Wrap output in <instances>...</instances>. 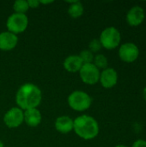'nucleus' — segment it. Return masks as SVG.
I'll use <instances>...</instances> for the list:
<instances>
[{
  "label": "nucleus",
  "mask_w": 146,
  "mask_h": 147,
  "mask_svg": "<svg viewBox=\"0 0 146 147\" xmlns=\"http://www.w3.org/2000/svg\"><path fill=\"white\" fill-rule=\"evenodd\" d=\"M80 78L84 84H96L100 79V70L93 64H83L79 71Z\"/></svg>",
  "instance_id": "nucleus-6"
},
{
  "label": "nucleus",
  "mask_w": 146,
  "mask_h": 147,
  "mask_svg": "<svg viewBox=\"0 0 146 147\" xmlns=\"http://www.w3.org/2000/svg\"><path fill=\"white\" fill-rule=\"evenodd\" d=\"M0 147H3V144L1 140H0Z\"/></svg>",
  "instance_id": "nucleus-24"
},
{
  "label": "nucleus",
  "mask_w": 146,
  "mask_h": 147,
  "mask_svg": "<svg viewBox=\"0 0 146 147\" xmlns=\"http://www.w3.org/2000/svg\"><path fill=\"white\" fill-rule=\"evenodd\" d=\"M102 47V44L98 39H93L89 44V48L91 53H97L101 50Z\"/></svg>",
  "instance_id": "nucleus-19"
},
{
  "label": "nucleus",
  "mask_w": 146,
  "mask_h": 147,
  "mask_svg": "<svg viewBox=\"0 0 146 147\" xmlns=\"http://www.w3.org/2000/svg\"><path fill=\"white\" fill-rule=\"evenodd\" d=\"M78 56L80 57V59H82L83 64H90L94 60L93 53H91L89 50H83V51H82Z\"/></svg>",
  "instance_id": "nucleus-18"
},
{
  "label": "nucleus",
  "mask_w": 146,
  "mask_h": 147,
  "mask_svg": "<svg viewBox=\"0 0 146 147\" xmlns=\"http://www.w3.org/2000/svg\"><path fill=\"white\" fill-rule=\"evenodd\" d=\"M24 114V121L29 127H37L41 122V114L37 109H31L25 110Z\"/></svg>",
  "instance_id": "nucleus-13"
},
{
  "label": "nucleus",
  "mask_w": 146,
  "mask_h": 147,
  "mask_svg": "<svg viewBox=\"0 0 146 147\" xmlns=\"http://www.w3.org/2000/svg\"><path fill=\"white\" fill-rule=\"evenodd\" d=\"M41 99L42 94L40 88L29 83L22 85L15 95V102L22 110L36 109L40 105Z\"/></svg>",
  "instance_id": "nucleus-1"
},
{
  "label": "nucleus",
  "mask_w": 146,
  "mask_h": 147,
  "mask_svg": "<svg viewBox=\"0 0 146 147\" xmlns=\"http://www.w3.org/2000/svg\"><path fill=\"white\" fill-rule=\"evenodd\" d=\"M83 65L82 59L77 55H70L64 61V67L69 72L79 71Z\"/></svg>",
  "instance_id": "nucleus-14"
},
{
  "label": "nucleus",
  "mask_w": 146,
  "mask_h": 147,
  "mask_svg": "<svg viewBox=\"0 0 146 147\" xmlns=\"http://www.w3.org/2000/svg\"><path fill=\"white\" fill-rule=\"evenodd\" d=\"M145 17V10L142 7L135 5L132 7L126 13V22L130 26H139L140 25Z\"/></svg>",
  "instance_id": "nucleus-9"
},
{
  "label": "nucleus",
  "mask_w": 146,
  "mask_h": 147,
  "mask_svg": "<svg viewBox=\"0 0 146 147\" xmlns=\"http://www.w3.org/2000/svg\"><path fill=\"white\" fill-rule=\"evenodd\" d=\"M115 147H128V146H124V145H118V146H116Z\"/></svg>",
  "instance_id": "nucleus-23"
},
{
  "label": "nucleus",
  "mask_w": 146,
  "mask_h": 147,
  "mask_svg": "<svg viewBox=\"0 0 146 147\" xmlns=\"http://www.w3.org/2000/svg\"><path fill=\"white\" fill-rule=\"evenodd\" d=\"M28 7H29V8L34 9V8L39 7V5H40V1H38V0H28Z\"/></svg>",
  "instance_id": "nucleus-21"
},
{
  "label": "nucleus",
  "mask_w": 146,
  "mask_h": 147,
  "mask_svg": "<svg viewBox=\"0 0 146 147\" xmlns=\"http://www.w3.org/2000/svg\"><path fill=\"white\" fill-rule=\"evenodd\" d=\"M99 40L102 47L108 50H112L119 47L121 40V34L116 28L108 27L102 32Z\"/></svg>",
  "instance_id": "nucleus-4"
},
{
  "label": "nucleus",
  "mask_w": 146,
  "mask_h": 147,
  "mask_svg": "<svg viewBox=\"0 0 146 147\" xmlns=\"http://www.w3.org/2000/svg\"><path fill=\"white\" fill-rule=\"evenodd\" d=\"M18 42V37L16 34L5 31L0 34V50L10 51L15 47Z\"/></svg>",
  "instance_id": "nucleus-11"
},
{
  "label": "nucleus",
  "mask_w": 146,
  "mask_h": 147,
  "mask_svg": "<svg viewBox=\"0 0 146 147\" xmlns=\"http://www.w3.org/2000/svg\"><path fill=\"white\" fill-rule=\"evenodd\" d=\"M28 1L25 0H17L13 4V9L15 10V13L18 14H25L26 11L28 9Z\"/></svg>",
  "instance_id": "nucleus-16"
},
{
  "label": "nucleus",
  "mask_w": 146,
  "mask_h": 147,
  "mask_svg": "<svg viewBox=\"0 0 146 147\" xmlns=\"http://www.w3.org/2000/svg\"><path fill=\"white\" fill-rule=\"evenodd\" d=\"M139 55V49L138 46L133 42H126L122 44L119 48V57L126 63L134 62Z\"/></svg>",
  "instance_id": "nucleus-7"
},
{
  "label": "nucleus",
  "mask_w": 146,
  "mask_h": 147,
  "mask_svg": "<svg viewBox=\"0 0 146 147\" xmlns=\"http://www.w3.org/2000/svg\"><path fill=\"white\" fill-rule=\"evenodd\" d=\"M53 1H40V3H51Z\"/></svg>",
  "instance_id": "nucleus-22"
},
{
  "label": "nucleus",
  "mask_w": 146,
  "mask_h": 147,
  "mask_svg": "<svg viewBox=\"0 0 146 147\" xmlns=\"http://www.w3.org/2000/svg\"><path fill=\"white\" fill-rule=\"evenodd\" d=\"M24 121L23 111L20 108H11L3 116L4 124L9 128L18 127Z\"/></svg>",
  "instance_id": "nucleus-8"
},
{
  "label": "nucleus",
  "mask_w": 146,
  "mask_h": 147,
  "mask_svg": "<svg viewBox=\"0 0 146 147\" xmlns=\"http://www.w3.org/2000/svg\"><path fill=\"white\" fill-rule=\"evenodd\" d=\"M71 3V4L70 5L68 9V13L69 15L73 17V18H77L81 16L83 13V6L79 1H72V2H68Z\"/></svg>",
  "instance_id": "nucleus-15"
},
{
  "label": "nucleus",
  "mask_w": 146,
  "mask_h": 147,
  "mask_svg": "<svg viewBox=\"0 0 146 147\" xmlns=\"http://www.w3.org/2000/svg\"><path fill=\"white\" fill-rule=\"evenodd\" d=\"M93 64L98 68V69H106L108 68V59L103 54H97L94 57Z\"/></svg>",
  "instance_id": "nucleus-17"
},
{
  "label": "nucleus",
  "mask_w": 146,
  "mask_h": 147,
  "mask_svg": "<svg viewBox=\"0 0 146 147\" xmlns=\"http://www.w3.org/2000/svg\"><path fill=\"white\" fill-rule=\"evenodd\" d=\"M28 24V16L25 14H18L14 13L10 15L6 22V26L8 28L9 32L13 33L15 34L22 33L26 30Z\"/></svg>",
  "instance_id": "nucleus-5"
},
{
  "label": "nucleus",
  "mask_w": 146,
  "mask_h": 147,
  "mask_svg": "<svg viewBox=\"0 0 146 147\" xmlns=\"http://www.w3.org/2000/svg\"><path fill=\"white\" fill-rule=\"evenodd\" d=\"M74 121L69 116L63 115L57 118L55 121V128L61 134H68L73 130Z\"/></svg>",
  "instance_id": "nucleus-12"
},
{
  "label": "nucleus",
  "mask_w": 146,
  "mask_h": 147,
  "mask_svg": "<svg viewBox=\"0 0 146 147\" xmlns=\"http://www.w3.org/2000/svg\"><path fill=\"white\" fill-rule=\"evenodd\" d=\"M92 103V98L89 94L81 90L73 91L68 96L69 106L76 111H84L88 109Z\"/></svg>",
  "instance_id": "nucleus-3"
},
{
  "label": "nucleus",
  "mask_w": 146,
  "mask_h": 147,
  "mask_svg": "<svg viewBox=\"0 0 146 147\" xmlns=\"http://www.w3.org/2000/svg\"><path fill=\"white\" fill-rule=\"evenodd\" d=\"M99 81L102 87L106 89L113 88L118 82V73L114 68L108 67L101 72Z\"/></svg>",
  "instance_id": "nucleus-10"
},
{
  "label": "nucleus",
  "mask_w": 146,
  "mask_h": 147,
  "mask_svg": "<svg viewBox=\"0 0 146 147\" xmlns=\"http://www.w3.org/2000/svg\"><path fill=\"white\" fill-rule=\"evenodd\" d=\"M73 130L80 138L89 140H93L98 135L99 125L92 116L83 115L74 120Z\"/></svg>",
  "instance_id": "nucleus-2"
},
{
  "label": "nucleus",
  "mask_w": 146,
  "mask_h": 147,
  "mask_svg": "<svg viewBox=\"0 0 146 147\" xmlns=\"http://www.w3.org/2000/svg\"><path fill=\"white\" fill-rule=\"evenodd\" d=\"M133 147H146V140H138L133 143Z\"/></svg>",
  "instance_id": "nucleus-20"
}]
</instances>
